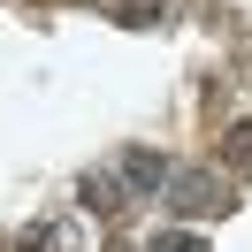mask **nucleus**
I'll use <instances>...</instances> for the list:
<instances>
[{
  "label": "nucleus",
  "mask_w": 252,
  "mask_h": 252,
  "mask_svg": "<svg viewBox=\"0 0 252 252\" xmlns=\"http://www.w3.org/2000/svg\"><path fill=\"white\" fill-rule=\"evenodd\" d=\"M160 199H168V214L199 221V214H221V206H229V184H221V176H206V168H176Z\"/></svg>",
  "instance_id": "1"
},
{
  "label": "nucleus",
  "mask_w": 252,
  "mask_h": 252,
  "mask_svg": "<svg viewBox=\"0 0 252 252\" xmlns=\"http://www.w3.org/2000/svg\"><path fill=\"white\" fill-rule=\"evenodd\" d=\"M115 176H123L130 191H138V199H160V191H168V160L153 153V145H123V153H115Z\"/></svg>",
  "instance_id": "2"
},
{
  "label": "nucleus",
  "mask_w": 252,
  "mask_h": 252,
  "mask_svg": "<svg viewBox=\"0 0 252 252\" xmlns=\"http://www.w3.org/2000/svg\"><path fill=\"white\" fill-rule=\"evenodd\" d=\"M77 199L92 206V214H123V176H115V168H92L77 184Z\"/></svg>",
  "instance_id": "3"
},
{
  "label": "nucleus",
  "mask_w": 252,
  "mask_h": 252,
  "mask_svg": "<svg viewBox=\"0 0 252 252\" xmlns=\"http://www.w3.org/2000/svg\"><path fill=\"white\" fill-rule=\"evenodd\" d=\"M221 153H229V168H252V123H229V138H221Z\"/></svg>",
  "instance_id": "4"
},
{
  "label": "nucleus",
  "mask_w": 252,
  "mask_h": 252,
  "mask_svg": "<svg viewBox=\"0 0 252 252\" xmlns=\"http://www.w3.org/2000/svg\"><path fill=\"white\" fill-rule=\"evenodd\" d=\"M145 252H199V237H191V229H168V237H153Z\"/></svg>",
  "instance_id": "5"
},
{
  "label": "nucleus",
  "mask_w": 252,
  "mask_h": 252,
  "mask_svg": "<svg viewBox=\"0 0 252 252\" xmlns=\"http://www.w3.org/2000/svg\"><path fill=\"white\" fill-rule=\"evenodd\" d=\"M16 252H46V229H31V245H16Z\"/></svg>",
  "instance_id": "6"
}]
</instances>
